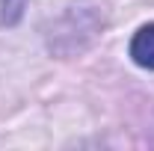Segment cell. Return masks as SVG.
<instances>
[{"mask_svg": "<svg viewBox=\"0 0 154 151\" xmlns=\"http://www.w3.org/2000/svg\"><path fill=\"white\" fill-rule=\"evenodd\" d=\"M131 57L142 68H154V24H145L131 39Z\"/></svg>", "mask_w": 154, "mask_h": 151, "instance_id": "obj_1", "label": "cell"}]
</instances>
